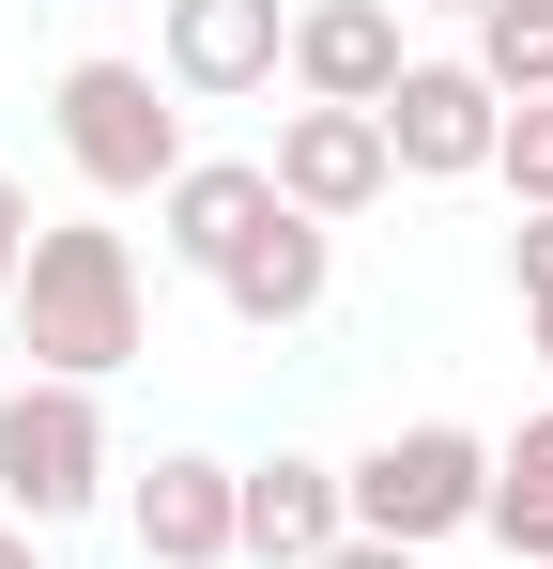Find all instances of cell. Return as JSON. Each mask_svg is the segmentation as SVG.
<instances>
[{
    "instance_id": "ba28073f",
    "label": "cell",
    "mask_w": 553,
    "mask_h": 569,
    "mask_svg": "<svg viewBox=\"0 0 553 569\" xmlns=\"http://www.w3.org/2000/svg\"><path fill=\"white\" fill-rule=\"evenodd\" d=\"M262 170H276V200H292L308 231H354L369 200L400 186V154H384V108H292Z\"/></svg>"
},
{
    "instance_id": "8992f818",
    "label": "cell",
    "mask_w": 553,
    "mask_h": 569,
    "mask_svg": "<svg viewBox=\"0 0 553 569\" xmlns=\"http://www.w3.org/2000/svg\"><path fill=\"white\" fill-rule=\"evenodd\" d=\"M154 78L200 93V108L276 93V78H292V0H170V16H154Z\"/></svg>"
},
{
    "instance_id": "9c48e42d",
    "label": "cell",
    "mask_w": 553,
    "mask_h": 569,
    "mask_svg": "<svg viewBox=\"0 0 553 569\" xmlns=\"http://www.w3.org/2000/svg\"><path fill=\"white\" fill-rule=\"evenodd\" d=\"M400 0H292V93L308 108H384L400 93Z\"/></svg>"
},
{
    "instance_id": "d6986e66",
    "label": "cell",
    "mask_w": 553,
    "mask_h": 569,
    "mask_svg": "<svg viewBox=\"0 0 553 569\" xmlns=\"http://www.w3.org/2000/svg\"><path fill=\"white\" fill-rule=\"evenodd\" d=\"M0 569H47V539H31V523H0Z\"/></svg>"
},
{
    "instance_id": "7a4b0ae2",
    "label": "cell",
    "mask_w": 553,
    "mask_h": 569,
    "mask_svg": "<svg viewBox=\"0 0 553 569\" xmlns=\"http://www.w3.org/2000/svg\"><path fill=\"white\" fill-rule=\"evenodd\" d=\"M339 492H354V539L446 555V539H476V508H492V431L415 416V431H384L369 462H339Z\"/></svg>"
},
{
    "instance_id": "e0dca14e",
    "label": "cell",
    "mask_w": 553,
    "mask_h": 569,
    "mask_svg": "<svg viewBox=\"0 0 553 569\" xmlns=\"http://www.w3.org/2000/svg\"><path fill=\"white\" fill-rule=\"evenodd\" d=\"M31 231H47V216H31V186L0 170V308H16V262H31Z\"/></svg>"
},
{
    "instance_id": "7402d4cb",
    "label": "cell",
    "mask_w": 553,
    "mask_h": 569,
    "mask_svg": "<svg viewBox=\"0 0 553 569\" xmlns=\"http://www.w3.org/2000/svg\"><path fill=\"white\" fill-rule=\"evenodd\" d=\"M539 16H553V0H539Z\"/></svg>"
},
{
    "instance_id": "277c9868",
    "label": "cell",
    "mask_w": 553,
    "mask_h": 569,
    "mask_svg": "<svg viewBox=\"0 0 553 569\" xmlns=\"http://www.w3.org/2000/svg\"><path fill=\"white\" fill-rule=\"evenodd\" d=\"M108 385H0V523H78L108 508Z\"/></svg>"
},
{
    "instance_id": "603a6c76",
    "label": "cell",
    "mask_w": 553,
    "mask_h": 569,
    "mask_svg": "<svg viewBox=\"0 0 553 569\" xmlns=\"http://www.w3.org/2000/svg\"><path fill=\"white\" fill-rule=\"evenodd\" d=\"M539 569H553V555H539Z\"/></svg>"
},
{
    "instance_id": "3957f363",
    "label": "cell",
    "mask_w": 553,
    "mask_h": 569,
    "mask_svg": "<svg viewBox=\"0 0 553 569\" xmlns=\"http://www.w3.org/2000/svg\"><path fill=\"white\" fill-rule=\"evenodd\" d=\"M47 123H62V170H78L92 200H170V170H184V108H170L154 62H108V47L62 62Z\"/></svg>"
},
{
    "instance_id": "ac0fdd59",
    "label": "cell",
    "mask_w": 553,
    "mask_h": 569,
    "mask_svg": "<svg viewBox=\"0 0 553 569\" xmlns=\"http://www.w3.org/2000/svg\"><path fill=\"white\" fill-rule=\"evenodd\" d=\"M323 569H431V555H400V539H339Z\"/></svg>"
},
{
    "instance_id": "30bf717a",
    "label": "cell",
    "mask_w": 553,
    "mask_h": 569,
    "mask_svg": "<svg viewBox=\"0 0 553 569\" xmlns=\"http://www.w3.org/2000/svg\"><path fill=\"white\" fill-rule=\"evenodd\" d=\"M323 292H339V231H308V216H292V200H276L262 231H247V247H231V262H215V308H231V323H247V339H292V323H308V308H323Z\"/></svg>"
},
{
    "instance_id": "2e32d148",
    "label": "cell",
    "mask_w": 553,
    "mask_h": 569,
    "mask_svg": "<svg viewBox=\"0 0 553 569\" xmlns=\"http://www.w3.org/2000/svg\"><path fill=\"white\" fill-rule=\"evenodd\" d=\"M507 278H523V323H539V308H553V216H523V231H507Z\"/></svg>"
},
{
    "instance_id": "5b68a950",
    "label": "cell",
    "mask_w": 553,
    "mask_h": 569,
    "mask_svg": "<svg viewBox=\"0 0 553 569\" xmlns=\"http://www.w3.org/2000/svg\"><path fill=\"white\" fill-rule=\"evenodd\" d=\"M123 539H139V569H231L247 555V462L154 447V462L123 477Z\"/></svg>"
},
{
    "instance_id": "44dd1931",
    "label": "cell",
    "mask_w": 553,
    "mask_h": 569,
    "mask_svg": "<svg viewBox=\"0 0 553 569\" xmlns=\"http://www.w3.org/2000/svg\"><path fill=\"white\" fill-rule=\"evenodd\" d=\"M431 16H492V0H431Z\"/></svg>"
},
{
    "instance_id": "ffe728a7",
    "label": "cell",
    "mask_w": 553,
    "mask_h": 569,
    "mask_svg": "<svg viewBox=\"0 0 553 569\" xmlns=\"http://www.w3.org/2000/svg\"><path fill=\"white\" fill-rule=\"evenodd\" d=\"M523 339H539V370H553V308H539V323H523Z\"/></svg>"
},
{
    "instance_id": "4fadbf2b",
    "label": "cell",
    "mask_w": 553,
    "mask_h": 569,
    "mask_svg": "<svg viewBox=\"0 0 553 569\" xmlns=\"http://www.w3.org/2000/svg\"><path fill=\"white\" fill-rule=\"evenodd\" d=\"M476 539H507V569H539L553 555V400L492 447V508H476Z\"/></svg>"
},
{
    "instance_id": "5bb4252c",
    "label": "cell",
    "mask_w": 553,
    "mask_h": 569,
    "mask_svg": "<svg viewBox=\"0 0 553 569\" xmlns=\"http://www.w3.org/2000/svg\"><path fill=\"white\" fill-rule=\"evenodd\" d=\"M476 78H492L507 108L553 93V16H539V0H492V16H476Z\"/></svg>"
},
{
    "instance_id": "9a60e30c",
    "label": "cell",
    "mask_w": 553,
    "mask_h": 569,
    "mask_svg": "<svg viewBox=\"0 0 553 569\" xmlns=\"http://www.w3.org/2000/svg\"><path fill=\"white\" fill-rule=\"evenodd\" d=\"M492 170H507V200H523V216H553V93H523V108H507Z\"/></svg>"
},
{
    "instance_id": "8fae6325",
    "label": "cell",
    "mask_w": 553,
    "mask_h": 569,
    "mask_svg": "<svg viewBox=\"0 0 553 569\" xmlns=\"http://www.w3.org/2000/svg\"><path fill=\"white\" fill-rule=\"evenodd\" d=\"M262 216H276V170H262V154H184L170 200H154V247H170L184 278H215V262H231Z\"/></svg>"
},
{
    "instance_id": "52a82bcc",
    "label": "cell",
    "mask_w": 553,
    "mask_h": 569,
    "mask_svg": "<svg viewBox=\"0 0 553 569\" xmlns=\"http://www.w3.org/2000/svg\"><path fill=\"white\" fill-rule=\"evenodd\" d=\"M492 139H507V93H492L476 62H400V93H384V154H400V186H476Z\"/></svg>"
},
{
    "instance_id": "7c38bea8",
    "label": "cell",
    "mask_w": 553,
    "mask_h": 569,
    "mask_svg": "<svg viewBox=\"0 0 553 569\" xmlns=\"http://www.w3.org/2000/svg\"><path fill=\"white\" fill-rule=\"evenodd\" d=\"M339 539H354V492H339V462H308V447L247 462V569H323Z\"/></svg>"
},
{
    "instance_id": "6da1fadb",
    "label": "cell",
    "mask_w": 553,
    "mask_h": 569,
    "mask_svg": "<svg viewBox=\"0 0 553 569\" xmlns=\"http://www.w3.org/2000/svg\"><path fill=\"white\" fill-rule=\"evenodd\" d=\"M16 355L31 385H108L139 370V339H154V292H139V247L108 231V216H47L31 231V262H16Z\"/></svg>"
}]
</instances>
